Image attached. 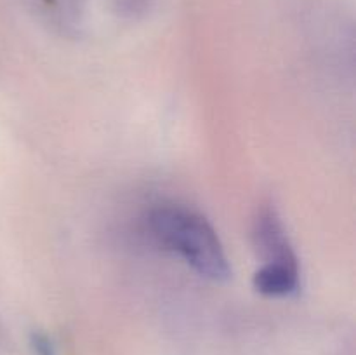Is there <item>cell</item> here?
Segmentation results:
<instances>
[{"instance_id": "6da1fadb", "label": "cell", "mask_w": 356, "mask_h": 355, "mask_svg": "<svg viewBox=\"0 0 356 355\" xmlns=\"http://www.w3.org/2000/svg\"><path fill=\"white\" fill-rule=\"evenodd\" d=\"M156 242L212 282H228L232 265L214 226L200 212L177 204H160L148 212Z\"/></svg>"}, {"instance_id": "7a4b0ae2", "label": "cell", "mask_w": 356, "mask_h": 355, "mask_svg": "<svg viewBox=\"0 0 356 355\" xmlns=\"http://www.w3.org/2000/svg\"><path fill=\"white\" fill-rule=\"evenodd\" d=\"M254 249L264 263H284L299 267V258L291 242L284 219L275 207H263L252 225Z\"/></svg>"}, {"instance_id": "3957f363", "label": "cell", "mask_w": 356, "mask_h": 355, "mask_svg": "<svg viewBox=\"0 0 356 355\" xmlns=\"http://www.w3.org/2000/svg\"><path fill=\"white\" fill-rule=\"evenodd\" d=\"M252 285L268 298H292L301 291V268L284 263H263L254 274Z\"/></svg>"}, {"instance_id": "277c9868", "label": "cell", "mask_w": 356, "mask_h": 355, "mask_svg": "<svg viewBox=\"0 0 356 355\" xmlns=\"http://www.w3.org/2000/svg\"><path fill=\"white\" fill-rule=\"evenodd\" d=\"M38 7L45 10L49 14H54V16H59L65 19L68 14L75 13L76 7L80 6L82 0H33Z\"/></svg>"}, {"instance_id": "5b68a950", "label": "cell", "mask_w": 356, "mask_h": 355, "mask_svg": "<svg viewBox=\"0 0 356 355\" xmlns=\"http://www.w3.org/2000/svg\"><path fill=\"white\" fill-rule=\"evenodd\" d=\"M117 10L125 17H139L148 13L153 6V0H117Z\"/></svg>"}, {"instance_id": "8992f818", "label": "cell", "mask_w": 356, "mask_h": 355, "mask_svg": "<svg viewBox=\"0 0 356 355\" xmlns=\"http://www.w3.org/2000/svg\"><path fill=\"white\" fill-rule=\"evenodd\" d=\"M30 347L33 355H58L56 354L54 343H52L51 338L45 333L40 331H35L30 338Z\"/></svg>"}]
</instances>
